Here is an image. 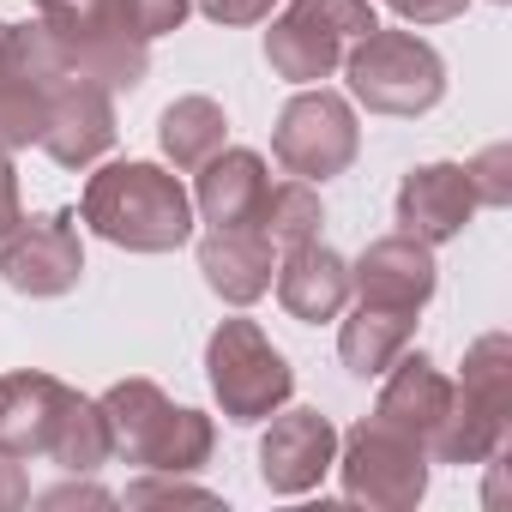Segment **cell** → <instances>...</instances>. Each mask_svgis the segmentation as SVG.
<instances>
[{
    "label": "cell",
    "instance_id": "15",
    "mask_svg": "<svg viewBox=\"0 0 512 512\" xmlns=\"http://www.w3.org/2000/svg\"><path fill=\"white\" fill-rule=\"evenodd\" d=\"M193 175H199V187H193V211H199L211 229L253 223V217H260V205H266V187H272L266 157H260V151H241V145L205 157Z\"/></svg>",
    "mask_w": 512,
    "mask_h": 512
},
{
    "label": "cell",
    "instance_id": "28",
    "mask_svg": "<svg viewBox=\"0 0 512 512\" xmlns=\"http://www.w3.org/2000/svg\"><path fill=\"white\" fill-rule=\"evenodd\" d=\"M193 7L217 25H266L278 0H193Z\"/></svg>",
    "mask_w": 512,
    "mask_h": 512
},
{
    "label": "cell",
    "instance_id": "18",
    "mask_svg": "<svg viewBox=\"0 0 512 512\" xmlns=\"http://www.w3.org/2000/svg\"><path fill=\"white\" fill-rule=\"evenodd\" d=\"M0 73H13V79H25V85H37V91H67V85H91L85 73H79V61H73V49H67V37L49 25V19H25V25H0Z\"/></svg>",
    "mask_w": 512,
    "mask_h": 512
},
{
    "label": "cell",
    "instance_id": "10",
    "mask_svg": "<svg viewBox=\"0 0 512 512\" xmlns=\"http://www.w3.org/2000/svg\"><path fill=\"white\" fill-rule=\"evenodd\" d=\"M440 284V266H434V247L416 241V235H380L368 241V253L350 266V296H362L368 308H398V314H416L428 308Z\"/></svg>",
    "mask_w": 512,
    "mask_h": 512
},
{
    "label": "cell",
    "instance_id": "30",
    "mask_svg": "<svg viewBox=\"0 0 512 512\" xmlns=\"http://www.w3.org/2000/svg\"><path fill=\"white\" fill-rule=\"evenodd\" d=\"M19 217H25V211H19V175H13L7 151H0V235H7Z\"/></svg>",
    "mask_w": 512,
    "mask_h": 512
},
{
    "label": "cell",
    "instance_id": "27",
    "mask_svg": "<svg viewBox=\"0 0 512 512\" xmlns=\"http://www.w3.org/2000/svg\"><path fill=\"white\" fill-rule=\"evenodd\" d=\"M157 500H199V506H211L217 494L211 488H193V482H175L169 470H151L145 482L127 488V506H157Z\"/></svg>",
    "mask_w": 512,
    "mask_h": 512
},
{
    "label": "cell",
    "instance_id": "31",
    "mask_svg": "<svg viewBox=\"0 0 512 512\" xmlns=\"http://www.w3.org/2000/svg\"><path fill=\"white\" fill-rule=\"evenodd\" d=\"M79 500H85V506H109V494L91 488V482H67V488H49V494H43V506H79Z\"/></svg>",
    "mask_w": 512,
    "mask_h": 512
},
{
    "label": "cell",
    "instance_id": "16",
    "mask_svg": "<svg viewBox=\"0 0 512 512\" xmlns=\"http://www.w3.org/2000/svg\"><path fill=\"white\" fill-rule=\"evenodd\" d=\"M199 272L205 284L229 302V308H247V302H260L272 290V241L253 229V223H235V229H211L199 241Z\"/></svg>",
    "mask_w": 512,
    "mask_h": 512
},
{
    "label": "cell",
    "instance_id": "26",
    "mask_svg": "<svg viewBox=\"0 0 512 512\" xmlns=\"http://www.w3.org/2000/svg\"><path fill=\"white\" fill-rule=\"evenodd\" d=\"M37 13L61 37H91L103 25H115V0H37Z\"/></svg>",
    "mask_w": 512,
    "mask_h": 512
},
{
    "label": "cell",
    "instance_id": "19",
    "mask_svg": "<svg viewBox=\"0 0 512 512\" xmlns=\"http://www.w3.org/2000/svg\"><path fill=\"white\" fill-rule=\"evenodd\" d=\"M410 326H416V314L356 302V314H350L344 332H338V356H344V368H350L356 380H380V374L410 350Z\"/></svg>",
    "mask_w": 512,
    "mask_h": 512
},
{
    "label": "cell",
    "instance_id": "2",
    "mask_svg": "<svg viewBox=\"0 0 512 512\" xmlns=\"http://www.w3.org/2000/svg\"><path fill=\"white\" fill-rule=\"evenodd\" d=\"M85 223L127 253H175L193 241V193L157 163H109L85 181Z\"/></svg>",
    "mask_w": 512,
    "mask_h": 512
},
{
    "label": "cell",
    "instance_id": "5",
    "mask_svg": "<svg viewBox=\"0 0 512 512\" xmlns=\"http://www.w3.org/2000/svg\"><path fill=\"white\" fill-rule=\"evenodd\" d=\"M368 0H290L266 31V61L290 85H320L344 67V55L374 31Z\"/></svg>",
    "mask_w": 512,
    "mask_h": 512
},
{
    "label": "cell",
    "instance_id": "4",
    "mask_svg": "<svg viewBox=\"0 0 512 512\" xmlns=\"http://www.w3.org/2000/svg\"><path fill=\"white\" fill-rule=\"evenodd\" d=\"M344 73H350V97L368 103L374 115H428L440 97H446V61L434 55V43H422L416 31H368L350 55H344Z\"/></svg>",
    "mask_w": 512,
    "mask_h": 512
},
{
    "label": "cell",
    "instance_id": "17",
    "mask_svg": "<svg viewBox=\"0 0 512 512\" xmlns=\"http://www.w3.org/2000/svg\"><path fill=\"white\" fill-rule=\"evenodd\" d=\"M446 404H452V380L416 350H404L392 368H386V386H380V422L386 428H398V434H410V440H434V428H440V416H446Z\"/></svg>",
    "mask_w": 512,
    "mask_h": 512
},
{
    "label": "cell",
    "instance_id": "25",
    "mask_svg": "<svg viewBox=\"0 0 512 512\" xmlns=\"http://www.w3.org/2000/svg\"><path fill=\"white\" fill-rule=\"evenodd\" d=\"M464 181H470V193H476V205H512V151L506 145H488V151H476L470 163H464Z\"/></svg>",
    "mask_w": 512,
    "mask_h": 512
},
{
    "label": "cell",
    "instance_id": "13",
    "mask_svg": "<svg viewBox=\"0 0 512 512\" xmlns=\"http://www.w3.org/2000/svg\"><path fill=\"white\" fill-rule=\"evenodd\" d=\"M278 302H284V314L302 320V326L338 320V314L350 308V266H344V253H332L326 241L284 247V266H278Z\"/></svg>",
    "mask_w": 512,
    "mask_h": 512
},
{
    "label": "cell",
    "instance_id": "29",
    "mask_svg": "<svg viewBox=\"0 0 512 512\" xmlns=\"http://www.w3.org/2000/svg\"><path fill=\"white\" fill-rule=\"evenodd\" d=\"M386 7L404 19V25H446V19H458L470 0H386Z\"/></svg>",
    "mask_w": 512,
    "mask_h": 512
},
{
    "label": "cell",
    "instance_id": "20",
    "mask_svg": "<svg viewBox=\"0 0 512 512\" xmlns=\"http://www.w3.org/2000/svg\"><path fill=\"white\" fill-rule=\"evenodd\" d=\"M223 139H229V121H223V109L211 97H175L163 109V121H157V145L175 163V175H193L205 157H217Z\"/></svg>",
    "mask_w": 512,
    "mask_h": 512
},
{
    "label": "cell",
    "instance_id": "24",
    "mask_svg": "<svg viewBox=\"0 0 512 512\" xmlns=\"http://www.w3.org/2000/svg\"><path fill=\"white\" fill-rule=\"evenodd\" d=\"M187 13H193V0H115V25L133 31L139 43H157V37L181 31Z\"/></svg>",
    "mask_w": 512,
    "mask_h": 512
},
{
    "label": "cell",
    "instance_id": "14",
    "mask_svg": "<svg viewBox=\"0 0 512 512\" xmlns=\"http://www.w3.org/2000/svg\"><path fill=\"white\" fill-rule=\"evenodd\" d=\"M109 145H115V103H109L103 85H67V91L49 97L43 151L61 169H91Z\"/></svg>",
    "mask_w": 512,
    "mask_h": 512
},
{
    "label": "cell",
    "instance_id": "23",
    "mask_svg": "<svg viewBox=\"0 0 512 512\" xmlns=\"http://www.w3.org/2000/svg\"><path fill=\"white\" fill-rule=\"evenodd\" d=\"M458 386L500 404V410H512V344H506V332H488V338H476L464 350V380Z\"/></svg>",
    "mask_w": 512,
    "mask_h": 512
},
{
    "label": "cell",
    "instance_id": "33",
    "mask_svg": "<svg viewBox=\"0 0 512 512\" xmlns=\"http://www.w3.org/2000/svg\"><path fill=\"white\" fill-rule=\"evenodd\" d=\"M494 7H506V0H494Z\"/></svg>",
    "mask_w": 512,
    "mask_h": 512
},
{
    "label": "cell",
    "instance_id": "8",
    "mask_svg": "<svg viewBox=\"0 0 512 512\" xmlns=\"http://www.w3.org/2000/svg\"><path fill=\"white\" fill-rule=\"evenodd\" d=\"M272 151L278 163L296 175V181H332L356 163L362 151V127H356V109L338 97V91H296L278 115V133H272Z\"/></svg>",
    "mask_w": 512,
    "mask_h": 512
},
{
    "label": "cell",
    "instance_id": "1",
    "mask_svg": "<svg viewBox=\"0 0 512 512\" xmlns=\"http://www.w3.org/2000/svg\"><path fill=\"white\" fill-rule=\"evenodd\" d=\"M0 452L7 458H49L73 476H91L109 458L103 410L97 398H79L55 374H7L0 380Z\"/></svg>",
    "mask_w": 512,
    "mask_h": 512
},
{
    "label": "cell",
    "instance_id": "3",
    "mask_svg": "<svg viewBox=\"0 0 512 512\" xmlns=\"http://www.w3.org/2000/svg\"><path fill=\"white\" fill-rule=\"evenodd\" d=\"M103 434H109V452L127 458V464H145V470H169V476H187L211 458V416L205 410H187V404H169L157 380H115L103 398Z\"/></svg>",
    "mask_w": 512,
    "mask_h": 512
},
{
    "label": "cell",
    "instance_id": "32",
    "mask_svg": "<svg viewBox=\"0 0 512 512\" xmlns=\"http://www.w3.org/2000/svg\"><path fill=\"white\" fill-rule=\"evenodd\" d=\"M25 500H31V488H25V476H19V458L0 452V506H25Z\"/></svg>",
    "mask_w": 512,
    "mask_h": 512
},
{
    "label": "cell",
    "instance_id": "21",
    "mask_svg": "<svg viewBox=\"0 0 512 512\" xmlns=\"http://www.w3.org/2000/svg\"><path fill=\"white\" fill-rule=\"evenodd\" d=\"M320 193L314 181H284V187H266V205L260 217H253V229H260L272 247H302V241H320Z\"/></svg>",
    "mask_w": 512,
    "mask_h": 512
},
{
    "label": "cell",
    "instance_id": "6",
    "mask_svg": "<svg viewBox=\"0 0 512 512\" xmlns=\"http://www.w3.org/2000/svg\"><path fill=\"white\" fill-rule=\"evenodd\" d=\"M205 380L223 404L229 422H266L272 410L290 404L296 392V368L284 362V350L253 326V320H223L205 344Z\"/></svg>",
    "mask_w": 512,
    "mask_h": 512
},
{
    "label": "cell",
    "instance_id": "9",
    "mask_svg": "<svg viewBox=\"0 0 512 512\" xmlns=\"http://www.w3.org/2000/svg\"><path fill=\"white\" fill-rule=\"evenodd\" d=\"M0 278H7L19 296H67L85 278V247H79V223L73 211H37L19 217L7 235H0Z\"/></svg>",
    "mask_w": 512,
    "mask_h": 512
},
{
    "label": "cell",
    "instance_id": "7",
    "mask_svg": "<svg viewBox=\"0 0 512 512\" xmlns=\"http://www.w3.org/2000/svg\"><path fill=\"white\" fill-rule=\"evenodd\" d=\"M338 482H344V500L356 506H374V512H404L428 494V446L386 428L380 416L356 422L344 440H338Z\"/></svg>",
    "mask_w": 512,
    "mask_h": 512
},
{
    "label": "cell",
    "instance_id": "22",
    "mask_svg": "<svg viewBox=\"0 0 512 512\" xmlns=\"http://www.w3.org/2000/svg\"><path fill=\"white\" fill-rule=\"evenodd\" d=\"M43 127H49V91L0 73V151L43 145Z\"/></svg>",
    "mask_w": 512,
    "mask_h": 512
},
{
    "label": "cell",
    "instance_id": "11",
    "mask_svg": "<svg viewBox=\"0 0 512 512\" xmlns=\"http://www.w3.org/2000/svg\"><path fill=\"white\" fill-rule=\"evenodd\" d=\"M338 458V428L320 410H272V428L260 440V482L272 494H308Z\"/></svg>",
    "mask_w": 512,
    "mask_h": 512
},
{
    "label": "cell",
    "instance_id": "12",
    "mask_svg": "<svg viewBox=\"0 0 512 512\" xmlns=\"http://www.w3.org/2000/svg\"><path fill=\"white\" fill-rule=\"evenodd\" d=\"M470 211H476V193L464 181V163H422L398 187V229L428 241V247L464 235Z\"/></svg>",
    "mask_w": 512,
    "mask_h": 512
}]
</instances>
